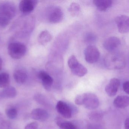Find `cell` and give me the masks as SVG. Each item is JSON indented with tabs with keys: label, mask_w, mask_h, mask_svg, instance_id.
Segmentation results:
<instances>
[{
	"label": "cell",
	"mask_w": 129,
	"mask_h": 129,
	"mask_svg": "<svg viewBox=\"0 0 129 129\" xmlns=\"http://www.w3.org/2000/svg\"><path fill=\"white\" fill-rule=\"evenodd\" d=\"M16 13V8L10 2H3L0 3V26L7 27Z\"/></svg>",
	"instance_id": "obj_1"
},
{
	"label": "cell",
	"mask_w": 129,
	"mask_h": 129,
	"mask_svg": "<svg viewBox=\"0 0 129 129\" xmlns=\"http://www.w3.org/2000/svg\"><path fill=\"white\" fill-rule=\"evenodd\" d=\"M115 22L118 31L120 33H129V16L120 15L116 17Z\"/></svg>",
	"instance_id": "obj_9"
},
{
	"label": "cell",
	"mask_w": 129,
	"mask_h": 129,
	"mask_svg": "<svg viewBox=\"0 0 129 129\" xmlns=\"http://www.w3.org/2000/svg\"><path fill=\"white\" fill-rule=\"evenodd\" d=\"M83 40L86 43L91 44L96 41L97 37L94 33L88 32L85 33L83 36Z\"/></svg>",
	"instance_id": "obj_24"
},
{
	"label": "cell",
	"mask_w": 129,
	"mask_h": 129,
	"mask_svg": "<svg viewBox=\"0 0 129 129\" xmlns=\"http://www.w3.org/2000/svg\"><path fill=\"white\" fill-rule=\"evenodd\" d=\"M113 104L117 108H125L129 105V97L126 95L117 96L114 100Z\"/></svg>",
	"instance_id": "obj_16"
},
{
	"label": "cell",
	"mask_w": 129,
	"mask_h": 129,
	"mask_svg": "<svg viewBox=\"0 0 129 129\" xmlns=\"http://www.w3.org/2000/svg\"><path fill=\"white\" fill-rule=\"evenodd\" d=\"M85 60L87 63H94L99 60L100 53L95 46L90 45L86 47L84 51Z\"/></svg>",
	"instance_id": "obj_8"
},
{
	"label": "cell",
	"mask_w": 129,
	"mask_h": 129,
	"mask_svg": "<svg viewBox=\"0 0 129 129\" xmlns=\"http://www.w3.org/2000/svg\"><path fill=\"white\" fill-rule=\"evenodd\" d=\"M0 98H1V94H0Z\"/></svg>",
	"instance_id": "obj_34"
},
{
	"label": "cell",
	"mask_w": 129,
	"mask_h": 129,
	"mask_svg": "<svg viewBox=\"0 0 129 129\" xmlns=\"http://www.w3.org/2000/svg\"><path fill=\"white\" fill-rule=\"evenodd\" d=\"M45 12V16L47 20L51 23H59L62 20L64 17L62 10L58 6L49 7Z\"/></svg>",
	"instance_id": "obj_3"
},
{
	"label": "cell",
	"mask_w": 129,
	"mask_h": 129,
	"mask_svg": "<svg viewBox=\"0 0 129 129\" xmlns=\"http://www.w3.org/2000/svg\"><path fill=\"white\" fill-rule=\"evenodd\" d=\"M36 0H23L19 4V9L23 13H29L33 11L38 4Z\"/></svg>",
	"instance_id": "obj_12"
},
{
	"label": "cell",
	"mask_w": 129,
	"mask_h": 129,
	"mask_svg": "<svg viewBox=\"0 0 129 129\" xmlns=\"http://www.w3.org/2000/svg\"><path fill=\"white\" fill-rule=\"evenodd\" d=\"M105 66L110 70H119L125 66L126 61L124 56L117 51L109 52L104 60Z\"/></svg>",
	"instance_id": "obj_2"
},
{
	"label": "cell",
	"mask_w": 129,
	"mask_h": 129,
	"mask_svg": "<svg viewBox=\"0 0 129 129\" xmlns=\"http://www.w3.org/2000/svg\"><path fill=\"white\" fill-rule=\"evenodd\" d=\"M75 103L77 105H83L82 95H79L76 97L75 98Z\"/></svg>",
	"instance_id": "obj_29"
},
{
	"label": "cell",
	"mask_w": 129,
	"mask_h": 129,
	"mask_svg": "<svg viewBox=\"0 0 129 129\" xmlns=\"http://www.w3.org/2000/svg\"><path fill=\"white\" fill-rule=\"evenodd\" d=\"M52 36L47 30H44L39 34L38 38L39 42L42 45H44L51 41Z\"/></svg>",
	"instance_id": "obj_20"
},
{
	"label": "cell",
	"mask_w": 129,
	"mask_h": 129,
	"mask_svg": "<svg viewBox=\"0 0 129 129\" xmlns=\"http://www.w3.org/2000/svg\"><path fill=\"white\" fill-rule=\"evenodd\" d=\"M83 105L86 109L94 110L99 105V101L98 96L94 93L87 92L82 94Z\"/></svg>",
	"instance_id": "obj_6"
},
{
	"label": "cell",
	"mask_w": 129,
	"mask_h": 129,
	"mask_svg": "<svg viewBox=\"0 0 129 129\" xmlns=\"http://www.w3.org/2000/svg\"><path fill=\"white\" fill-rule=\"evenodd\" d=\"M38 124L36 122H33L29 123L25 127V129H38Z\"/></svg>",
	"instance_id": "obj_28"
},
{
	"label": "cell",
	"mask_w": 129,
	"mask_h": 129,
	"mask_svg": "<svg viewBox=\"0 0 129 129\" xmlns=\"http://www.w3.org/2000/svg\"><path fill=\"white\" fill-rule=\"evenodd\" d=\"M68 11L71 16H75L78 15L80 11V6L75 2L71 3L68 8Z\"/></svg>",
	"instance_id": "obj_22"
},
{
	"label": "cell",
	"mask_w": 129,
	"mask_h": 129,
	"mask_svg": "<svg viewBox=\"0 0 129 129\" xmlns=\"http://www.w3.org/2000/svg\"><path fill=\"white\" fill-rule=\"evenodd\" d=\"M74 107L69 105L62 101H59L56 106V109L58 113L65 119L71 118L73 114L77 111Z\"/></svg>",
	"instance_id": "obj_7"
},
{
	"label": "cell",
	"mask_w": 129,
	"mask_h": 129,
	"mask_svg": "<svg viewBox=\"0 0 129 129\" xmlns=\"http://www.w3.org/2000/svg\"><path fill=\"white\" fill-rule=\"evenodd\" d=\"M31 116L33 119L41 122L46 121L49 117V114L46 110L39 108L33 110Z\"/></svg>",
	"instance_id": "obj_14"
},
{
	"label": "cell",
	"mask_w": 129,
	"mask_h": 129,
	"mask_svg": "<svg viewBox=\"0 0 129 129\" xmlns=\"http://www.w3.org/2000/svg\"><path fill=\"white\" fill-rule=\"evenodd\" d=\"M68 64L71 72L77 76L82 77L88 72L87 69L79 62L74 55H71L68 58Z\"/></svg>",
	"instance_id": "obj_4"
},
{
	"label": "cell",
	"mask_w": 129,
	"mask_h": 129,
	"mask_svg": "<svg viewBox=\"0 0 129 129\" xmlns=\"http://www.w3.org/2000/svg\"><path fill=\"white\" fill-rule=\"evenodd\" d=\"M93 4L99 10L105 11L112 6L113 1L111 0H94Z\"/></svg>",
	"instance_id": "obj_17"
},
{
	"label": "cell",
	"mask_w": 129,
	"mask_h": 129,
	"mask_svg": "<svg viewBox=\"0 0 129 129\" xmlns=\"http://www.w3.org/2000/svg\"><path fill=\"white\" fill-rule=\"evenodd\" d=\"M10 78L9 74L7 73H0V88H6L9 86Z\"/></svg>",
	"instance_id": "obj_21"
},
{
	"label": "cell",
	"mask_w": 129,
	"mask_h": 129,
	"mask_svg": "<svg viewBox=\"0 0 129 129\" xmlns=\"http://www.w3.org/2000/svg\"><path fill=\"white\" fill-rule=\"evenodd\" d=\"M2 60L0 57V71L2 70Z\"/></svg>",
	"instance_id": "obj_33"
},
{
	"label": "cell",
	"mask_w": 129,
	"mask_h": 129,
	"mask_svg": "<svg viewBox=\"0 0 129 129\" xmlns=\"http://www.w3.org/2000/svg\"><path fill=\"white\" fill-rule=\"evenodd\" d=\"M8 51L12 58L18 60L25 55L26 52V48L24 44L20 42H12L8 45Z\"/></svg>",
	"instance_id": "obj_5"
},
{
	"label": "cell",
	"mask_w": 129,
	"mask_h": 129,
	"mask_svg": "<svg viewBox=\"0 0 129 129\" xmlns=\"http://www.w3.org/2000/svg\"><path fill=\"white\" fill-rule=\"evenodd\" d=\"M102 117V114L99 111H94L89 113L88 114V117L92 120H98Z\"/></svg>",
	"instance_id": "obj_26"
},
{
	"label": "cell",
	"mask_w": 129,
	"mask_h": 129,
	"mask_svg": "<svg viewBox=\"0 0 129 129\" xmlns=\"http://www.w3.org/2000/svg\"><path fill=\"white\" fill-rule=\"evenodd\" d=\"M87 129H103L100 126L96 125L89 124L87 126Z\"/></svg>",
	"instance_id": "obj_31"
},
{
	"label": "cell",
	"mask_w": 129,
	"mask_h": 129,
	"mask_svg": "<svg viewBox=\"0 0 129 129\" xmlns=\"http://www.w3.org/2000/svg\"><path fill=\"white\" fill-rule=\"evenodd\" d=\"M1 98H14L17 95V91L16 89L13 86H8L5 88L0 92Z\"/></svg>",
	"instance_id": "obj_18"
},
{
	"label": "cell",
	"mask_w": 129,
	"mask_h": 129,
	"mask_svg": "<svg viewBox=\"0 0 129 129\" xmlns=\"http://www.w3.org/2000/svg\"><path fill=\"white\" fill-rule=\"evenodd\" d=\"M5 113L9 119H14L17 116V110L14 107L9 106L5 110Z\"/></svg>",
	"instance_id": "obj_23"
},
{
	"label": "cell",
	"mask_w": 129,
	"mask_h": 129,
	"mask_svg": "<svg viewBox=\"0 0 129 129\" xmlns=\"http://www.w3.org/2000/svg\"><path fill=\"white\" fill-rule=\"evenodd\" d=\"M125 129H129V117L126 119L124 123Z\"/></svg>",
	"instance_id": "obj_32"
},
{
	"label": "cell",
	"mask_w": 129,
	"mask_h": 129,
	"mask_svg": "<svg viewBox=\"0 0 129 129\" xmlns=\"http://www.w3.org/2000/svg\"><path fill=\"white\" fill-rule=\"evenodd\" d=\"M55 121L60 129H77L76 126L73 123L64 120L60 117H57Z\"/></svg>",
	"instance_id": "obj_19"
},
{
	"label": "cell",
	"mask_w": 129,
	"mask_h": 129,
	"mask_svg": "<svg viewBox=\"0 0 129 129\" xmlns=\"http://www.w3.org/2000/svg\"><path fill=\"white\" fill-rule=\"evenodd\" d=\"M38 76L44 88L47 91H50L53 83V78L48 73L43 70L39 72Z\"/></svg>",
	"instance_id": "obj_13"
},
{
	"label": "cell",
	"mask_w": 129,
	"mask_h": 129,
	"mask_svg": "<svg viewBox=\"0 0 129 129\" xmlns=\"http://www.w3.org/2000/svg\"><path fill=\"white\" fill-rule=\"evenodd\" d=\"M120 86V80L117 78H113L105 87V92L108 96L114 97L116 94Z\"/></svg>",
	"instance_id": "obj_11"
},
{
	"label": "cell",
	"mask_w": 129,
	"mask_h": 129,
	"mask_svg": "<svg viewBox=\"0 0 129 129\" xmlns=\"http://www.w3.org/2000/svg\"><path fill=\"white\" fill-rule=\"evenodd\" d=\"M35 100L40 104L43 105H48V101L45 96L41 94H36L34 96Z\"/></svg>",
	"instance_id": "obj_25"
},
{
	"label": "cell",
	"mask_w": 129,
	"mask_h": 129,
	"mask_svg": "<svg viewBox=\"0 0 129 129\" xmlns=\"http://www.w3.org/2000/svg\"><path fill=\"white\" fill-rule=\"evenodd\" d=\"M121 45L120 39L115 36H111L107 38L103 43L105 49L109 52L116 51Z\"/></svg>",
	"instance_id": "obj_10"
},
{
	"label": "cell",
	"mask_w": 129,
	"mask_h": 129,
	"mask_svg": "<svg viewBox=\"0 0 129 129\" xmlns=\"http://www.w3.org/2000/svg\"><path fill=\"white\" fill-rule=\"evenodd\" d=\"M10 126V123L9 121L3 120L0 124V129H9Z\"/></svg>",
	"instance_id": "obj_27"
},
{
	"label": "cell",
	"mask_w": 129,
	"mask_h": 129,
	"mask_svg": "<svg viewBox=\"0 0 129 129\" xmlns=\"http://www.w3.org/2000/svg\"><path fill=\"white\" fill-rule=\"evenodd\" d=\"M13 76L16 82L20 84L25 83L28 77L26 71L22 68L16 69L14 72Z\"/></svg>",
	"instance_id": "obj_15"
},
{
	"label": "cell",
	"mask_w": 129,
	"mask_h": 129,
	"mask_svg": "<svg viewBox=\"0 0 129 129\" xmlns=\"http://www.w3.org/2000/svg\"><path fill=\"white\" fill-rule=\"evenodd\" d=\"M123 88L124 91L129 95V81H126L123 83Z\"/></svg>",
	"instance_id": "obj_30"
}]
</instances>
